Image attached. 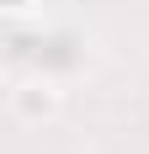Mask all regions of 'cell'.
I'll use <instances>...</instances> for the list:
<instances>
[{
    "label": "cell",
    "mask_w": 149,
    "mask_h": 154,
    "mask_svg": "<svg viewBox=\"0 0 149 154\" xmlns=\"http://www.w3.org/2000/svg\"><path fill=\"white\" fill-rule=\"evenodd\" d=\"M59 106H64V91H59V85H53L48 75L11 85V112L21 117V122H48V117H53Z\"/></svg>",
    "instance_id": "obj_1"
},
{
    "label": "cell",
    "mask_w": 149,
    "mask_h": 154,
    "mask_svg": "<svg viewBox=\"0 0 149 154\" xmlns=\"http://www.w3.org/2000/svg\"><path fill=\"white\" fill-rule=\"evenodd\" d=\"M32 5H37V0H5V11H11V16H21V11H32Z\"/></svg>",
    "instance_id": "obj_2"
}]
</instances>
